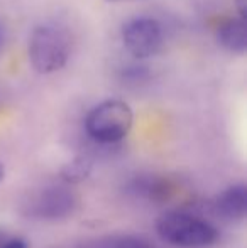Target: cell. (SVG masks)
Here are the masks:
<instances>
[{
	"instance_id": "cell-2",
	"label": "cell",
	"mask_w": 247,
	"mask_h": 248,
	"mask_svg": "<svg viewBox=\"0 0 247 248\" xmlns=\"http://www.w3.org/2000/svg\"><path fill=\"white\" fill-rule=\"evenodd\" d=\"M27 54L33 68L41 75H51L66 66L69 59V41L60 27L43 24L29 36Z\"/></svg>"
},
{
	"instance_id": "cell-7",
	"label": "cell",
	"mask_w": 247,
	"mask_h": 248,
	"mask_svg": "<svg viewBox=\"0 0 247 248\" xmlns=\"http://www.w3.org/2000/svg\"><path fill=\"white\" fill-rule=\"evenodd\" d=\"M217 43L224 49L235 52V54H244L247 51V31H246V19L242 17H234L218 26Z\"/></svg>"
},
{
	"instance_id": "cell-5",
	"label": "cell",
	"mask_w": 247,
	"mask_h": 248,
	"mask_svg": "<svg viewBox=\"0 0 247 248\" xmlns=\"http://www.w3.org/2000/svg\"><path fill=\"white\" fill-rule=\"evenodd\" d=\"M75 208V194L63 186H51L31 198L27 211L39 219H61Z\"/></svg>"
},
{
	"instance_id": "cell-11",
	"label": "cell",
	"mask_w": 247,
	"mask_h": 248,
	"mask_svg": "<svg viewBox=\"0 0 247 248\" xmlns=\"http://www.w3.org/2000/svg\"><path fill=\"white\" fill-rule=\"evenodd\" d=\"M235 7H237V12L239 17L246 19V14H247V0H234Z\"/></svg>"
},
{
	"instance_id": "cell-4",
	"label": "cell",
	"mask_w": 247,
	"mask_h": 248,
	"mask_svg": "<svg viewBox=\"0 0 247 248\" xmlns=\"http://www.w3.org/2000/svg\"><path fill=\"white\" fill-rule=\"evenodd\" d=\"M122 43L137 59L156 56L163 47V27L152 17H137L122 27Z\"/></svg>"
},
{
	"instance_id": "cell-14",
	"label": "cell",
	"mask_w": 247,
	"mask_h": 248,
	"mask_svg": "<svg viewBox=\"0 0 247 248\" xmlns=\"http://www.w3.org/2000/svg\"><path fill=\"white\" fill-rule=\"evenodd\" d=\"M2 240H3V236H2V235H0V242H2Z\"/></svg>"
},
{
	"instance_id": "cell-12",
	"label": "cell",
	"mask_w": 247,
	"mask_h": 248,
	"mask_svg": "<svg viewBox=\"0 0 247 248\" xmlns=\"http://www.w3.org/2000/svg\"><path fill=\"white\" fill-rule=\"evenodd\" d=\"M2 46H3V27L0 24V49H2Z\"/></svg>"
},
{
	"instance_id": "cell-6",
	"label": "cell",
	"mask_w": 247,
	"mask_h": 248,
	"mask_svg": "<svg viewBox=\"0 0 247 248\" xmlns=\"http://www.w3.org/2000/svg\"><path fill=\"white\" fill-rule=\"evenodd\" d=\"M214 209L227 221H242L247 215V187L244 183L232 184L214 201Z\"/></svg>"
},
{
	"instance_id": "cell-3",
	"label": "cell",
	"mask_w": 247,
	"mask_h": 248,
	"mask_svg": "<svg viewBox=\"0 0 247 248\" xmlns=\"http://www.w3.org/2000/svg\"><path fill=\"white\" fill-rule=\"evenodd\" d=\"M134 124L132 108L122 100H105L86 115V134L100 144H115L127 137Z\"/></svg>"
},
{
	"instance_id": "cell-10",
	"label": "cell",
	"mask_w": 247,
	"mask_h": 248,
	"mask_svg": "<svg viewBox=\"0 0 247 248\" xmlns=\"http://www.w3.org/2000/svg\"><path fill=\"white\" fill-rule=\"evenodd\" d=\"M0 248H27V242L22 238H16V236H12V238L3 236V240L0 242Z\"/></svg>"
},
{
	"instance_id": "cell-8",
	"label": "cell",
	"mask_w": 247,
	"mask_h": 248,
	"mask_svg": "<svg viewBox=\"0 0 247 248\" xmlns=\"http://www.w3.org/2000/svg\"><path fill=\"white\" fill-rule=\"evenodd\" d=\"M92 167H93V164L88 157H76V159L69 160V162H66L65 166L61 167L60 176L65 183L76 184V183L85 181L86 177L92 174Z\"/></svg>"
},
{
	"instance_id": "cell-1",
	"label": "cell",
	"mask_w": 247,
	"mask_h": 248,
	"mask_svg": "<svg viewBox=\"0 0 247 248\" xmlns=\"http://www.w3.org/2000/svg\"><path fill=\"white\" fill-rule=\"evenodd\" d=\"M156 232L165 242L181 248H205L218 240V232L212 223L183 211L163 213L156 219Z\"/></svg>"
},
{
	"instance_id": "cell-13",
	"label": "cell",
	"mask_w": 247,
	"mask_h": 248,
	"mask_svg": "<svg viewBox=\"0 0 247 248\" xmlns=\"http://www.w3.org/2000/svg\"><path fill=\"white\" fill-rule=\"evenodd\" d=\"M3 177H5V167H3L2 164H0V181H2Z\"/></svg>"
},
{
	"instance_id": "cell-9",
	"label": "cell",
	"mask_w": 247,
	"mask_h": 248,
	"mask_svg": "<svg viewBox=\"0 0 247 248\" xmlns=\"http://www.w3.org/2000/svg\"><path fill=\"white\" fill-rule=\"evenodd\" d=\"M92 248H154L146 240L137 236H109L93 243Z\"/></svg>"
},
{
	"instance_id": "cell-15",
	"label": "cell",
	"mask_w": 247,
	"mask_h": 248,
	"mask_svg": "<svg viewBox=\"0 0 247 248\" xmlns=\"http://www.w3.org/2000/svg\"><path fill=\"white\" fill-rule=\"evenodd\" d=\"M110 2H115V0H110Z\"/></svg>"
}]
</instances>
